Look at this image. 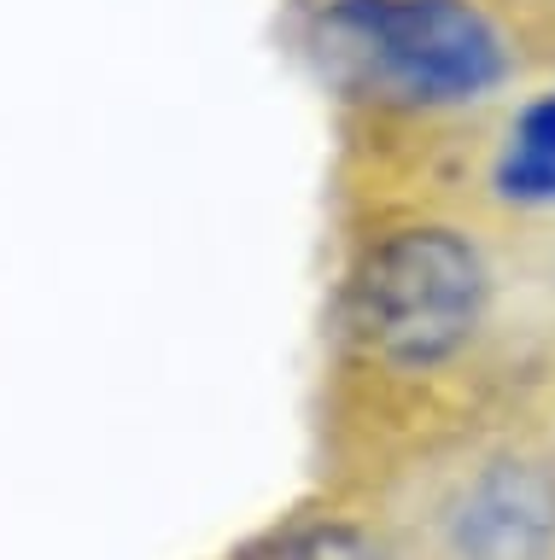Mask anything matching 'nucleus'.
I'll list each match as a JSON object with an SVG mask.
<instances>
[{"instance_id":"nucleus-4","label":"nucleus","mask_w":555,"mask_h":560,"mask_svg":"<svg viewBox=\"0 0 555 560\" xmlns=\"http://www.w3.org/2000/svg\"><path fill=\"white\" fill-rule=\"evenodd\" d=\"M492 187L509 205H555V94L514 112L492 164Z\"/></svg>"},{"instance_id":"nucleus-5","label":"nucleus","mask_w":555,"mask_h":560,"mask_svg":"<svg viewBox=\"0 0 555 560\" xmlns=\"http://www.w3.org/2000/svg\"><path fill=\"white\" fill-rule=\"evenodd\" d=\"M229 560H392V555L374 542V532H362L351 520H299L246 542Z\"/></svg>"},{"instance_id":"nucleus-1","label":"nucleus","mask_w":555,"mask_h":560,"mask_svg":"<svg viewBox=\"0 0 555 560\" xmlns=\"http://www.w3.org/2000/svg\"><path fill=\"white\" fill-rule=\"evenodd\" d=\"M492 310V275L479 245L456 222L392 217L345 257L334 332L339 350L369 374H439L479 339Z\"/></svg>"},{"instance_id":"nucleus-3","label":"nucleus","mask_w":555,"mask_h":560,"mask_svg":"<svg viewBox=\"0 0 555 560\" xmlns=\"http://www.w3.org/2000/svg\"><path fill=\"white\" fill-rule=\"evenodd\" d=\"M456 560H550L555 555V472L527 455H497L456 490L444 514Z\"/></svg>"},{"instance_id":"nucleus-2","label":"nucleus","mask_w":555,"mask_h":560,"mask_svg":"<svg viewBox=\"0 0 555 560\" xmlns=\"http://www.w3.org/2000/svg\"><path fill=\"white\" fill-rule=\"evenodd\" d=\"M299 42L334 94L380 112H456L509 77L479 0H310Z\"/></svg>"}]
</instances>
